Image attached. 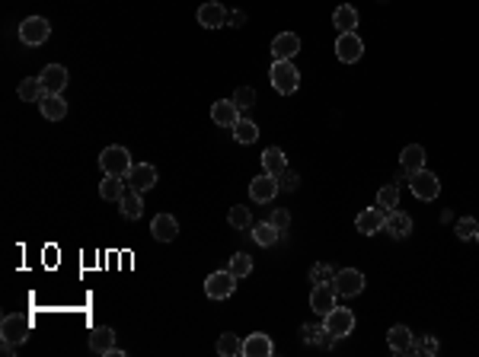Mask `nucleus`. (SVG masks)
<instances>
[{
    "label": "nucleus",
    "instance_id": "ddd939ff",
    "mask_svg": "<svg viewBox=\"0 0 479 357\" xmlns=\"http://www.w3.org/2000/svg\"><path fill=\"white\" fill-rule=\"evenodd\" d=\"M355 226H358V233H365V236H374L377 230L387 226V211L383 208H367L361 211L358 217H355Z\"/></svg>",
    "mask_w": 479,
    "mask_h": 357
},
{
    "label": "nucleus",
    "instance_id": "412c9836",
    "mask_svg": "<svg viewBox=\"0 0 479 357\" xmlns=\"http://www.w3.org/2000/svg\"><path fill=\"white\" fill-rule=\"evenodd\" d=\"M413 332H409V328L406 326H393V328H390V332H387V345H390V351H393V354H409V351H413Z\"/></svg>",
    "mask_w": 479,
    "mask_h": 357
},
{
    "label": "nucleus",
    "instance_id": "7c9ffc66",
    "mask_svg": "<svg viewBox=\"0 0 479 357\" xmlns=\"http://www.w3.org/2000/svg\"><path fill=\"white\" fill-rule=\"evenodd\" d=\"M217 354L221 357H237V354H243V341L237 338V335H221V338H217Z\"/></svg>",
    "mask_w": 479,
    "mask_h": 357
},
{
    "label": "nucleus",
    "instance_id": "a878e982",
    "mask_svg": "<svg viewBox=\"0 0 479 357\" xmlns=\"http://www.w3.org/2000/svg\"><path fill=\"white\" fill-rule=\"evenodd\" d=\"M119 208H122V217H128V221H138V217L144 214L141 191H134V188H125V195H122Z\"/></svg>",
    "mask_w": 479,
    "mask_h": 357
},
{
    "label": "nucleus",
    "instance_id": "c03bdc74",
    "mask_svg": "<svg viewBox=\"0 0 479 357\" xmlns=\"http://www.w3.org/2000/svg\"><path fill=\"white\" fill-rule=\"evenodd\" d=\"M476 239H479V230H476Z\"/></svg>",
    "mask_w": 479,
    "mask_h": 357
},
{
    "label": "nucleus",
    "instance_id": "a19ab883",
    "mask_svg": "<svg viewBox=\"0 0 479 357\" xmlns=\"http://www.w3.org/2000/svg\"><path fill=\"white\" fill-rule=\"evenodd\" d=\"M269 223H275V226H278V230H287V226H291V214H287V211H285V208H278V211H272Z\"/></svg>",
    "mask_w": 479,
    "mask_h": 357
},
{
    "label": "nucleus",
    "instance_id": "f257e3e1",
    "mask_svg": "<svg viewBox=\"0 0 479 357\" xmlns=\"http://www.w3.org/2000/svg\"><path fill=\"white\" fill-rule=\"evenodd\" d=\"M99 169L106 176H119V178H128V173L134 169L132 163V154H128L125 147H119V144H112V147H106L99 154Z\"/></svg>",
    "mask_w": 479,
    "mask_h": 357
},
{
    "label": "nucleus",
    "instance_id": "5701e85b",
    "mask_svg": "<svg viewBox=\"0 0 479 357\" xmlns=\"http://www.w3.org/2000/svg\"><path fill=\"white\" fill-rule=\"evenodd\" d=\"M39 80H42L45 93H61V89L67 86V71L61 64H48L42 74H39Z\"/></svg>",
    "mask_w": 479,
    "mask_h": 357
},
{
    "label": "nucleus",
    "instance_id": "f3484780",
    "mask_svg": "<svg viewBox=\"0 0 479 357\" xmlns=\"http://www.w3.org/2000/svg\"><path fill=\"white\" fill-rule=\"evenodd\" d=\"M211 119H214V125L217 128H234L237 121H240V109H237V102L234 99H227V102H214L211 106Z\"/></svg>",
    "mask_w": 479,
    "mask_h": 357
},
{
    "label": "nucleus",
    "instance_id": "423d86ee",
    "mask_svg": "<svg viewBox=\"0 0 479 357\" xmlns=\"http://www.w3.org/2000/svg\"><path fill=\"white\" fill-rule=\"evenodd\" d=\"M237 274L230 271H214V274H208V281H204V293H208L211 300H227L230 293L237 291Z\"/></svg>",
    "mask_w": 479,
    "mask_h": 357
},
{
    "label": "nucleus",
    "instance_id": "9d476101",
    "mask_svg": "<svg viewBox=\"0 0 479 357\" xmlns=\"http://www.w3.org/2000/svg\"><path fill=\"white\" fill-rule=\"evenodd\" d=\"M195 19H198V26H204V29H221V26H227L230 13L224 10V4H217V0H208V4L198 6Z\"/></svg>",
    "mask_w": 479,
    "mask_h": 357
},
{
    "label": "nucleus",
    "instance_id": "e433bc0d",
    "mask_svg": "<svg viewBox=\"0 0 479 357\" xmlns=\"http://www.w3.org/2000/svg\"><path fill=\"white\" fill-rule=\"evenodd\" d=\"M332 278H335V271L330 265H313L310 268V281H317V284H332Z\"/></svg>",
    "mask_w": 479,
    "mask_h": 357
},
{
    "label": "nucleus",
    "instance_id": "79ce46f5",
    "mask_svg": "<svg viewBox=\"0 0 479 357\" xmlns=\"http://www.w3.org/2000/svg\"><path fill=\"white\" fill-rule=\"evenodd\" d=\"M438 348H441V345H438V338H431V335H425V338H422V354H438Z\"/></svg>",
    "mask_w": 479,
    "mask_h": 357
},
{
    "label": "nucleus",
    "instance_id": "f8f14e48",
    "mask_svg": "<svg viewBox=\"0 0 479 357\" xmlns=\"http://www.w3.org/2000/svg\"><path fill=\"white\" fill-rule=\"evenodd\" d=\"M157 185V169L150 166V163H134V169L128 173V188H134V191H150Z\"/></svg>",
    "mask_w": 479,
    "mask_h": 357
},
{
    "label": "nucleus",
    "instance_id": "4468645a",
    "mask_svg": "<svg viewBox=\"0 0 479 357\" xmlns=\"http://www.w3.org/2000/svg\"><path fill=\"white\" fill-rule=\"evenodd\" d=\"M300 51V39L294 32H278L272 39V58L275 61H294V54Z\"/></svg>",
    "mask_w": 479,
    "mask_h": 357
},
{
    "label": "nucleus",
    "instance_id": "7ed1b4c3",
    "mask_svg": "<svg viewBox=\"0 0 479 357\" xmlns=\"http://www.w3.org/2000/svg\"><path fill=\"white\" fill-rule=\"evenodd\" d=\"M269 80H272V86H275V93H282V96L297 93V86H300V74L291 61H275L269 71Z\"/></svg>",
    "mask_w": 479,
    "mask_h": 357
},
{
    "label": "nucleus",
    "instance_id": "f704fd0d",
    "mask_svg": "<svg viewBox=\"0 0 479 357\" xmlns=\"http://www.w3.org/2000/svg\"><path fill=\"white\" fill-rule=\"evenodd\" d=\"M234 102H237V109H240V112L252 109V106H256V89H252V86H240L237 93H234Z\"/></svg>",
    "mask_w": 479,
    "mask_h": 357
},
{
    "label": "nucleus",
    "instance_id": "58836bf2",
    "mask_svg": "<svg viewBox=\"0 0 479 357\" xmlns=\"http://www.w3.org/2000/svg\"><path fill=\"white\" fill-rule=\"evenodd\" d=\"M297 185H300L297 173H287V169H285V173L278 176V188H282V191H297Z\"/></svg>",
    "mask_w": 479,
    "mask_h": 357
},
{
    "label": "nucleus",
    "instance_id": "393cba45",
    "mask_svg": "<svg viewBox=\"0 0 479 357\" xmlns=\"http://www.w3.org/2000/svg\"><path fill=\"white\" fill-rule=\"evenodd\" d=\"M332 26H335L339 32H355V26H358V10H355L352 4L335 6V13H332Z\"/></svg>",
    "mask_w": 479,
    "mask_h": 357
},
{
    "label": "nucleus",
    "instance_id": "cd10ccee",
    "mask_svg": "<svg viewBox=\"0 0 479 357\" xmlns=\"http://www.w3.org/2000/svg\"><path fill=\"white\" fill-rule=\"evenodd\" d=\"M122 195H125V178L106 176L99 182V198H106V201H122Z\"/></svg>",
    "mask_w": 479,
    "mask_h": 357
},
{
    "label": "nucleus",
    "instance_id": "1a4fd4ad",
    "mask_svg": "<svg viewBox=\"0 0 479 357\" xmlns=\"http://www.w3.org/2000/svg\"><path fill=\"white\" fill-rule=\"evenodd\" d=\"M323 326H326V332L345 338V335L355 332V316H352V310H345V306H332V310L323 316Z\"/></svg>",
    "mask_w": 479,
    "mask_h": 357
},
{
    "label": "nucleus",
    "instance_id": "b1692460",
    "mask_svg": "<svg viewBox=\"0 0 479 357\" xmlns=\"http://www.w3.org/2000/svg\"><path fill=\"white\" fill-rule=\"evenodd\" d=\"M400 163H403V169H406V173H419V169H425V147H419V144H409V147H403Z\"/></svg>",
    "mask_w": 479,
    "mask_h": 357
},
{
    "label": "nucleus",
    "instance_id": "ea45409f",
    "mask_svg": "<svg viewBox=\"0 0 479 357\" xmlns=\"http://www.w3.org/2000/svg\"><path fill=\"white\" fill-rule=\"evenodd\" d=\"M323 328L326 326H304V328H300V338L310 341V345H320V335H323Z\"/></svg>",
    "mask_w": 479,
    "mask_h": 357
},
{
    "label": "nucleus",
    "instance_id": "2eb2a0df",
    "mask_svg": "<svg viewBox=\"0 0 479 357\" xmlns=\"http://www.w3.org/2000/svg\"><path fill=\"white\" fill-rule=\"evenodd\" d=\"M150 233H154L157 243H173V239L179 236V223H176L173 214H157L154 221H150Z\"/></svg>",
    "mask_w": 479,
    "mask_h": 357
},
{
    "label": "nucleus",
    "instance_id": "39448f33",
    "mask_svg": "<svg viewBox=\"0 0 479 357\" xmlns=\"http://www.w3.org/2000/svg\"><path fill=\"white\" fill-rule=\"evenodd\" d=\"M409 188H413V195L419 198V201H435V198L441 195V182H438V176L428 173V169L409 173Z\"/></svg>",
    "mask_w": 479,
    "mask_h": 357
},
{
    "label": "nucleus",
    "instance_id": "4be33fe9",
    "mask_svg": "<svg viewBox=\"0 0 479 357\" xmlns=\"http://www.w3.org/2000/svg\"><path fill=\"white\" fill-rule=\"evenodd\" d=\"M90 351L96 354H112L115 351V332L109 326H96L90 332Z\"/></svg>",
    "mask_w": 479,
    "mask_h": 357
},
{
    "label": "nucleus",
    "instance_id": "dca6fc26",
    "mask_svg": "<svg viewBox=\"0 0 479 357\" xmlns=\"http://www.w3.org/2000/svg\"><path fill=\"white\" fill-rule=\"evenodd\" d=\"M335 297H339V293H335L332 284H317L310 293V310L317 316H326L335 306Z\"/></svg>",
    "mask_w": 479,
    "mask_h": 357
},
{
    "label": "nucleus",
    "instance_id": "20e7f679",
    "mask_svg": "<svg viewBox=\"0 0 479 357\" xmlns=\"http://www.w3.org/2000/svg\"><path fill=\"white\" fill-rule=\"evenodd\" d=\"M48 36H51V26H48L45 16H29L19 23V42L36 48V45H45Z\"/></svg>",
    "mask_w": 479,
    "mask_h": 357
},
{
    "label": "nucleus",
    "instance_id": "aec40b11",
    "mask_svg": "<svg viewBox=\"0 0 479 357\" xmlns=\"http://www.w3.org/2000/svg\"><path fill=\"white\" fill-rule=\"evenodd\" d=\"M272 351H275V345H272V338L265 332H252L250 338L243 341L246 357H272Z\"/></svg>",
    "mask_w": 479,
    "mask_h": 357
},
{
    "label": "nucleus",
    "instance_id": "72a5a7b5",
    "mask_svg": "<svg viewBox=\"0 0 479 357\" xmlns=\"http://www.w3.org/2000/svg\"><path fill=\"white\" fill-rule=\"evenodd\" d=\"M227 221L230 226H237V230H250V208H243V204H237V208H230V214H227Z\"/></svg>",
    "mask_w": 479,
    "mask_h": 357
},
{
    "label": "nucleus",
    "instance_id": "a211bd4d",
    "mask_svg": "<svg viewBox=\"0 0 479 357\" xmlns=\"http://www.w3.org/2000/svg\"><path fill=\"white\" fill-rule=\"evenodd\" d=\"M383 230H387L393 239H406L409 233H413V217L393 208V211H387V226H383Z\"/></svg>",
    "mask_w": 479,
    "mask_h": 357
},
{
    "label": "nucleus",
    "instance_id": "6ab92c4d",
    "mask_svg": "<svg viewBox=\"0 0 479 357\" xmlns=\"http://www.w3.org/2000/svg\"><path fill=\"white\" fill-rule=\"evenodd\" d=\"M39 109H42V115L48 121H61L67 115V102L61 93H45L42 99H39Z\"/></svg>",
    "mask_w": 479,
    "mask_h": 357
},
{
    "label": "nucleus",
    "instance_id": "4c0bfd02",
    "mask_svg": "<svg viewBox=\"0 0 479 357\" xmlns=\"http://www.w3.org/2000/svg\"><path fill=\"white\" fill-rule=\"evenodd\" d=\"M476 230H479V223L473 221V217H460V221H457V236L460 239H473Z\"/></svg>",
    "mask_w": 479,
    "mask_h": 357
},
{
    "label": "nucleus",
    "instance_id": "9b49d317",
    "mask_svg": "<svg viewBox=\"0 0 479 357\" xmlns=\"http://www.w3.org/2000/svg\"><path fill=\"white\" fill-rule=\"evenodd\" d=\"M278 191H282V188H278V178L269 176V173H262L259 178H252V182H250V201L269 204V201H275Z\"/></svg>",
    "mask_w": 479,
    "mask_h": 357
},
{
    "label": "nucleus",
    "instance_id": "bb28decb",
    "mask_svg": "<svg viewBox=\"0 0 479 357\" xmlns=\"http://www.w3.org/2000/svg\"><path fill=\"white\" fill-rule=\"evenodd\" d=\"M262 169H265V173H269V176H282L285 173V169H287V156H285V150H278V147H269V150H265V154H262Z\"/></svg>",
    "mask_w": 479,
    "mask_h": 357
},
{
    "label": "nucleus",
    "instance_id": "2f4dec72",
    "mask_svg": "<svg viewBox=\"0 0 479 357\" xmlns=\"http://www.w3.org/2000/svg\"><path fill=\"white\" fill-rule=\"evenodd\" d=\"M234 137H237L240 144H252V141H256V137H259V128L252 125L250 119H240L237 125H234Z\"/></svg>",
    "mask_w": 479,
    "mask_h": 357
},
{
    "label": "nucleus",
    "instance_id": "37998d69",
    "mask_svg": "<svg viewBox=\"0 0 479 357\" xmlns=\"http://www.w3.org/2000/svg\"><path fill=\"white\" fill-rule=\"evenodd\" d=\"M230 26H243L246 23V13L243 10H237V13H230V19H227Z\"/></svg>",
    "mask_w": 479,
    "mask_h": 357
},
{
    "label": "nucleus",
    "instance_id": "c756f323",
    "mask_svg": "<svg viewBox=\"0 0 479 357\" xmlns=\"http://www.w3.org/2000/svg\"><path fill=\"white\" fill-rule=\"evenodd\" d=\"M278 236H282V230H278L275 223H269V221L252 226V239H256L259 246H275V239H278Z\"/></svg>",
    "mask_w": 479,
    "mask_h": 357
},
{
    "label": "nucleus",
    "instance_id": "c85d7f7f",
    "mask_svg": "<svg viewBox=\"0 0 479 357\" xmlns=\"http://www.w3.org/2000/svg\"><path fill=\"white\" fill-rule=\"evenodd\" d=\"M45 96V86L39 77H26L23 84H19V99L23 102H39Z\"/></svg>",
    "mask_w": 479,
    "mask_h": 357
},
{
    "label": "nucleus",
    "instance_id": "473e14b6",
    "mask_svg": "<svg viewBox=\"0 0 479 357\" xmlns=\"http://www.w3.org/2000/svg\"><path fill=\"white\" fill-rule=\"evenodd\" d=\"M396 204H400V188H396V185H383V188L377 191V208L393 211Z\"/></svg>",
    "mask_w": 479,
    "mask_h": 357
},
{
    "label": "nucleus",
    "instance_id": "0eeeda50",
    "mask_svg": "<svg viewBox=\"0 0 479 357\" xmlns=\"http://www.w3.org/2000/svg\"><path fill=\"white\" fill-rule=\"evenodd\" d=\"M332 287L339 297H358V293L365 291V274H361L358 268H342V271H335Z\"/></svg>",
    "mask_w": 479,
    "mask_h": 357
},
{
    "label": "nucleus",
    "instance_id": "c9c22d12",
    "mask_svg": "<svg viewBox=\"0 0 479 357\" xmlns=\"http://www.w3.org/2000/svg\"><path fill=\"white\" fill-rule=\"evenodd\" d=\"M230 271H234L237 278H246V274L252 271V258L246 256V252H237V256L230 258Z\"/></svg>",
    "mask_w": 479,
    "mask_h": 357
},
{
    "label": "nucleus",
    "instance_id": "6e6552de",
    "mask_svg": "<svg viewBox=\"0 0 479 357\" xmlns=\"http://www.w3.org/2000/svg\"><path fill=\"white\" fill-rule=\"evenodd\" d=\"M361 54H365V42L355 32H339V39H335V58L342 64H355V61H361Z\"/></svg>",
    "mask_w": 479,
    "mask_h": 357
},
{
    "label": "nucleus",
    "instance_id": "f03ea898",
    "mask_svg": "<svg viewBox=\"0 0 479 357\" xmlns=\"http://www.w3.org/2000/svg\"><path fill=\"white\" fill-rule=\"evenodd\" d=\"M32 335V319L26 313H10L4 316L0 322V338L4 341H13V345H26Z\"/></svg>",
    "mask_w": 479,
    "mask_h": 357
}]
</instances>
